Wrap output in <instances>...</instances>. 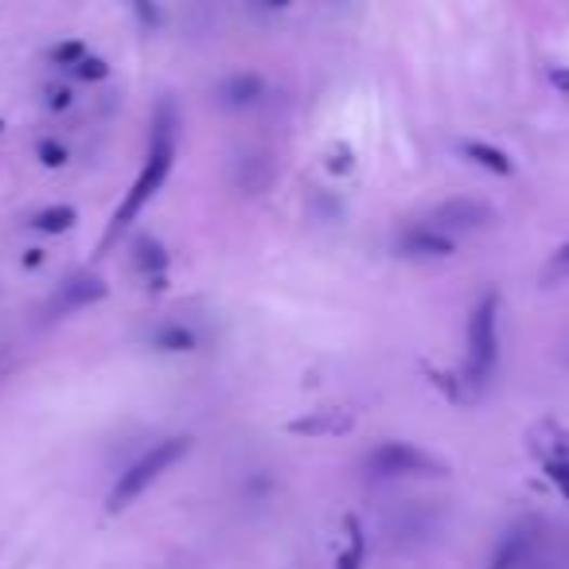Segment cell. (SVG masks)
Listing matches in <instances>:
<instances>
[{"mask_svg": "<svg viewBox=\"0 0 569 569\" xmlns=\"http://www.w3.org/2000/svg\"><path fill=\"white\" fill-rule=\"evenodd\" d=\"M153 348L156 351H192L195 336L184 328V324H165V328L153 332Z\"/></svg>", "mask_w": 569, "mask_h": 569, "instance_id": "13", "label": "cell"}, {"mask_svg": "<svg viewBox=\"0 0 569 569\" xmlns=\"http://www.w3.org/2000/svg\"><path fill=\"white\" fill-rule=\"evenodd\" d=\"M367 468L383 480H395V476H444V464L437 456L405 441H383L378 449H371Z\"/></svg>", "mask_w": 569, "mask_h": 569, "instance_id": "4", "label": "cell"}, {"mask_svg": "<svg viewBox=\"0 0 569 569\" xmlns=\"http://www.w3.org/2000/svg\"><path fill=\"white\" fill-rule=\"evenodd\" d=\"M24 266H28V270H36V266H43V250H28V254H24Z\"/></svg>", "mask_w": 569, "mask_h": 569, "instance_id": "24", "label": "cell"}, {"mask_svg": "<svg viewBox=\"0 0 569 569\" xmlns=\"http://www.w3.org/2000/svg\"><path fill=\"white\" fill-rule=\"evenodd\" d=\"M527 551H531V534L522 531V527H515V531H507L500 539V546H495L488 569H519L522 558H527Z\"/></svg>", "mask_w": 569, "mask_h": 569, "instance_id": "9", "label": "cell"}, {"mask_svg": "<svg viewBox=\"0 0 569 569\" xmlns=\"http://www.w3.org/2000/svg\"><path fill=\"white\" fill-rule=\"evenodd\" d=\"M75 207H48V211H39L36 219H31V227H36L39 234H63L75 227Z\"/></svg>", "mask_w": 569, "mask_h": 569, "instance_id": "14", "label": "cell"}, {"mask_svg": "<svg viewBox=\"0 0 569 569\" xmlns=\"http://www.w3.org/2000/svg\"><path fill=\"white\" fill-rule=\"evenodd\" d=\"M270 4H289V0H270Z\"/></svg>", "mask_w": 569, "mask_h": 569, "instance_id": "25", "label": "cell"}, {"mask_svg": "<svg viewBox=\"0 0 569 569\" xmlns=\"http://www.w3.org/2000/svg\"><path fill=\"white\" fill-rule=\"evenodd\" d=\"M75 75L82 78V82H102V78H109V63L106 59H98V55H87L75 67Z\"/></svg>", "mask_w": 569, "mask_h": 569, "instance_id": "16", "label": "cell"}, {"mask_svg": "<svg viewBox=\"0 0 569 569\" xmlns=\"http://www.w3.org/2000/svg\"><path fill=\"white\" fill-rule=\"evenodd\" d=\"M398 254L414 261H434V258H453L456 254V238L453 234L437 231L429 222H417L410 231L398 238Z\"/></svg>", "mask_w": 569, "mask_h": 569, "instance_id": "7", "label": "cell"}, {"mask_svg": "<svg viewBox=\"0 0 569 569\" xmlns=\"http://www.w3.org/2000/svg\"><path fill=\"white\" fill-rule=\"evenodd\" d=\"M133 9L141 12V20H145V24H156V9H148V0H133Z\"/></svg>", "mask_w": 569, "mask_h": 569, "instance_id": "23", "label": "cell"}, {"mask_svg": "<svg viewBox=\"0 0 569 569\" xmlns=\"http://www.w3.org/2000/svg\"><path fill=\"white\" fill-rule=\"evenodd\" d=\"M344 527H348V551H339L336 569H363V558H367V534H363V522H359L355 515H348Z\"/></svg>", "mask_w": 569, "mask_h": 569, "instance_id": "12", "label": "cell"}, {"mask_svg": "<svg viewBox=\"0 0 569 569\" xmlns=\"http://www.w3.org/2000/svg\"><path fill=\"white\" fill-rule=\"evenodd\" d=\"M187 453H192V441H187V437H168V441H156L153 449H148L141 461L129 464L126 473H121V480L114 483V492H109V500H106L109 515L126 512L129 503H133L137 495L145 492L148 483L160 480V476H165L172 464L184 461Z\"/></svg>", "mask_w": 569, "mask_h": 569, "instance_id": "3", "label": "cell"}, {"mask_svg": "<svg viewBox=\"0 0 569 569\" xmlns=\"http://www.w3.org/2000/svg\"><path fill=\"white\" fill-rule=\"evenodd\" d=\"M492 222H495L492 203L468 199V195H461V199L441 203V207H434V215H429V227H437V231H444V234L483 231V227H492Z\"/></svg>", "mask_w": 569, "mask_h": 569, "instance_id": "5", "label": "cell"}, {"mask_svg": "<svg viewBox=\"0 0 569 569\" xmlns=\"http://www.w3.org/2000/svg\"><path fill=\"white\" fill-rule=\"evenodd\" d=\"M48 106H51V109H67V106H70V90H63V87L51 90V94H48Z\"/></svg>", "mask_w": 569, "mask_h": 569, "instance_id": "20", "label": "cell"}, {"mask_svg": "<svg viewBox=\"0 0 569 569\" xmlns=\"http://www.w3.org/2000/svg\"><path fill=\"white\" fill-rule=\"evenodd\" d=\"M36 156H39V165H43V168H63V165H67V148L59 145V141H39Z\"/></svg>", "mask_w": 569, "mask_h": 569, "instance_id": "19", "label": "cell"}, {"mask_svg": "<svg viewBox=\"0 0 569 569\" xmlns=\"http://www.w3.org/2000/svg\"><path fill=\"white\" fill-rule=\"evenodd\" d=\"M176 141H180V117H176V106L165 98V102L156 106V114H153V133H148L145 165H141V172H137L129 195L121 199V207L114 211V219H109L106 246L117 238V234L126 231L129 222H133L137 215L148 207V199H153V195L165 187L168 172H172V165H176Z\"/></svg>", "mask_w": 569, "mask_h": 569, "instance_id": "1", "label": "cell"}, {"mask_svg": "<svg viewBox=\"0 0 569 569\" xmlns=\"http://www.w3.org/2000/svg\"><path fill=\"white\" fill-rule=\"evenodd\" d=\"M542 281H546V285H554V281H569V242L566 246H558V254L551 258V266H546Z\"/></svg>", "mask_w": 569, "mask_h": 569, "instance_id": "18", "label": "cell"}, {"mask_svg": "<svg viewBox=\"0 0 569 569\" xmlns=\"http://www.w3.org/2000/svg\"><path fill=\"white\" fill-rule=\"evenodd\" d=\"M133 266L141 273H145L148 281L153 277H165V270H168V254H165V246L156 238H137V246H133Z\"/></svg>", "mask_w": 569, "mask_h": 569, "instance_id": "10", "label": "cell"}, {"mask_svg": "<svg viewBox=\"0 0 569 569\" xmlns=\"http://www.w3.org/2000/svg\"><path fill=\"white\" fill-rule=\"evenodd\" d=\"M332 172H348V168H351V153H348V148H339V153H336V160H332Z\"/></svg>", "mask_w": 569, "mask_h": 569, "instance_id": "22", "label": "cell"}, {"mask_svg": "<svg viewBox=\"0 0 569 569\" xmlns=\"http://www.w3.org/2000/svg\"><path fill=\"white\" fill-rule=\"evenodd\" d=\"M106 293H109L106 281L98 277V273H75V277L63 281L55 297L48 300V316L59 320V316H70V312H78V309H90V305H98Z\"/></svg>", "mask_w": 569, "mask_h": 569, "instance_id": "6", "label": "cell"}, {"mask_svg": "<svg viewBox=\"0 0 569 569\" xmlns=\"http://www.w3.org/2000/svg\"><path fill=\"white\" fill-rule=\"evenodd\" d=\"M348 417L339 422V417H312V422H293L289 429L293 434H324V429H348Z\"/></svg>", "mask_w": 569, "mask_h": 569, "instance_id": "17", "label": "cell"}, {"mask_svg": "<svg viewBox=\"0 0 569 569\" xmlns=\"http://www.w3.org/2000/svg\"><path fill=\"white\" fill-rule=\"evenodd\" d=\"M551 82L561 90V94H569V70L566 67H551Z\"/></svg>", "mask_w": 569, "mask_h": 569, "instance_id": "21", "label": "cell"}, {"mask_svg": "<svg viewBox=\"0 0 569 569\" xmlns=\"http://www.w3.org/2000/svg\"><path fill=\"white\" fill-rule=\"evenodd\" d=\"M495 363H500V293L488 289L473 305L468 316V351H464V383L473 390H483L492 383Z\"/></svg>", "mask_w": 569, "mask_h": 569, "instance_id": "2", "label": "cell"}, {"mask_svg": "<svg viewBox=\"0 0 569 569\" xmlns=\"http://www.w3.org/2000/svg\"><path fill=\"white\" fill-rule=\"evenodd\" d=\"M87 55H90V51H87V43H82V39H67V43H59V48L51 51V59H55L59 67H70V70H75Z\"/></svg>", "mask_w": 569, "mask_h": 569, "instance_id": "15", "label": "cell"}, {"mask_svg": "<svg viewBox=\"0 0 569 569\" xmlns=\"http://www.w3.org/2000/svg\"><path fill=\"white\" fill-rule=\"evenodd\" d=\"M461 153L468 156L476 168H483V172H492V176H512L515 172L512 156L503 153V148L488 145V141H464Z\"/></svg>", "mask_w": 569, "mask_h": 569, "instance_id": "8", "label": "cell"}, {"mask_svg": "<svg viewBox=\"0 0 569 569\" xmlns=\"http://www.w3.org/2000/svg\"><path fill=\"white\" fill-rule=\"evenodd\" d=\"M219 98L227 106H250L261 98V78L258 75H231L219 87Z\"/></svg>", "mask_w": 569, "mask_h": 569, "instance_id": "11", "label": "cell"}]
</instances>
